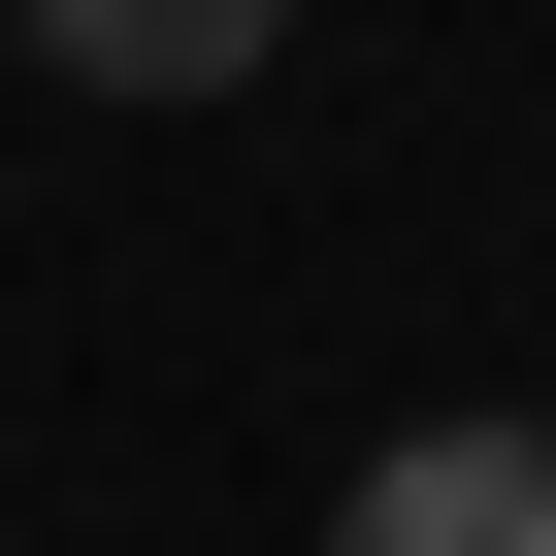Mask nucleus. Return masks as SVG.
<instances>
[{"label": "nucleus", "mask_w": 556, "mask_h": 556, "mask_svg": "<svg viewBox=\"0 0 556 556\" xmlns=\"http://www.w3.org/2000/svg\"><path fill=\"white\" fill-rule=\"evenodd\" d=\"M361 556H556V426H393L361 458Z\"/></svg>", "instance_id": "1"}, {"label": "nucleus", "mask_w": 556, "mask_h": 556, "mask_svg": "<svg viewBox=\"0 0 556 556\" xmlns=\"http://www.w3.org/2000/svg\"><path fill=\"white\" fill-rule=\"evenodd\" d=\"M66 99H262V0H34Z\"/></svg>", "instance_id": "2"}, {"label": "nucleus", "mask_w": 556, "mask_h": 556, "mask_svg": "<svg viewBox=\"0 0 556 556\" xmlns=\"http://www.w3.org/2000/svg\"><path fill=\"white\" fill-rule=\"evenodd\" d=\"M523 426H556V393H523Z\"/></svg>", "instance_id": "3"}]
</instances>
